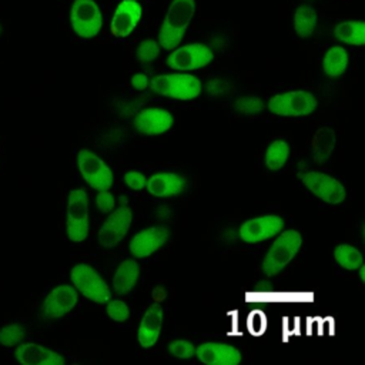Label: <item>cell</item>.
<instances>
[{"mask_svg": "<svg viewBox=\"0 0 365 365\" xmlns=\"http://www.w3.org/2000/svg\"><path fill=\"white\" fill-rule=\"evenodd\" d=\"M76 160L81 178L91 190L100 191L110 190L113 187V170L97 153L90 148H80Z\"/></svg>", "mask_w": 365, "mask_h": 365, "instance_id": "cell-8", "label": "cell"}, {"mask_svg": "<svg viewBox=\"0 0 365 365\" xmlns=\"http://www.w3.org/2000/svg\"><path fill=\"white\" fill-rule=\"evenodd\" d=\"M319 106L318 97L308 90H288L277 93L267 101V110L277 117L302 118L314 114Z\"/></svg>", "mask_w": 365, "mask_h": 365, "instance_id": "cell-5", "label": "cell"}, {"mask_svg": "<svg viewBox=\"0 0 365 365\" xmlns=\"http://www.w3.org/2000/svg\"><path fill=\"white\" fill-rule=\"evenodd\" d=\"M70 24L80 38H94L103 27V16L94 0H74L70 9Z\"/></svg>", "mask_w": 365, "mask_h": 365, "instance_id": "cell-12", "label": "cell"}, {"mask_svg": "<svg viewBox=\"0 0 365 365\" xmlns=\"http://www.w3.org/2000/svg\"><path fill=\"white\" fill-rule=\"evenodd\" d=\"M285 228V220L279 214H261L247 218L238 225L237 234L241 242L258 245L272 240Z\"/></svg>", "mask_w": 365, "mask_h": 365, "instance_id": "cell-9", "label": "cell"}, {"mask_svg": "<svg viewBox=\"0 0 365 365\" xmlns=\"http://www.w3.org/2000/svg\"><path fill=\"white\" fill-rule=\"evenodd\" d=\"M291 158V145L285 137L272 138L264 150L262 163L265 170L271 173L282 171Z\"/></svg>", "mask_w": 365, "mask_h": 365, "instance_id": "cell-23", "label": "cell"}, {"mask_svg": "<svg viewBox=\"0 0 365 365\" xmlns=\"http://www.w3.org/2000/svg\"><path fill=\"white\" fill-rule=\"evenodd\" d=\"M14 348V358L23 365H66L68 362L63 352L38 342H20Z\"/></svg>", "mask_w": 365, "mask_h": 365, "instance_id": "cell-18", "label": "cell"}, {"mask_svg": "<svg viewBox=\"0 0 365 365\" xmlns=\"http://www.w3.org/2000/svg\"><path fill=\"white\" fill-rule=\"evenodd\" d=\"M70 281L81 297L94 304L103 305L113 297L111 287L90 264H74L70 269Z\"/></svg>", "mask_w": 365, "mask_h": 365, "instance_id": "cell-7", "label": "cell"}, {"mask_svg": "<svg viewBox=\"0 0 365 365\" xmlns=\"http://www.w3.org/2000/svg\"><path fill=\"white\" fill-rule=\"evenodd\" d=\"M131 86L137 91H145L150 87V78L144 73H135L131 77Z\"/></svg>", "mask_w": 365, "mask_h": 365, "instance_id": "cell-36", "label": "cell"}, {"mask_svg": "<svg viewBox=\"0 0 365 365\" xmlns=\"http://www.w3.org/2000/svg\"><path fill=\"white\" fill-rule=\"evenodd\" d=\"M26 327L19 322H11L0 328V345L4 348H14L26 338Z\"/></svg>", "mask_w": 365, "mask_h": 365, "instance_id": "cell-28", "label": "cell"}, {"mask_svg": "<svg viewBox=\"0 0 365 365\" xmlns=\"http://www.w3.org/2000/svg\"><path fill=\"white\" fill-rule=\"evenodd\" d=\"M134 220L133 208L125 202L115 205L97 231V242L104 248L117 247L128 234Z\"/></svg>", "mask_w": 365, "mask_h": 365, "instance_id": "cell-11", "label": "cell"}, {"mask_svg": "<svg viewBox=\"0 0 365 365\" xmlns=\"http://www.w3.org/2000/svg\"><path fill=\"white\" fill-rule=\"evenodd\" d=\"M160 53H161V47L158 41L153 38H145L137 46L135 58L140 63H151L160 56Z\"/></svg>", "mask_w": 365, "mask_h": 365, "instance_id": "cell-31", "label": "cell"}, {"mask_svg": "<svg viewBox=\"0 0 365 365\" xmlns=\"http://www.w3.org/2000/svg\"><path fill=\"white\" fill-rule=\"evenodd\" d=\"M187 185H188V181L184 174L177 171L163 170L147 177L145 190L151 197L165 200V198L178 197L187 190Z\"/></svg>", "mask_w": 365, "mask_h": 365, "instance_id": "cell-17", "label": "cell"}, {"mask_svg": "<svg viewBox=\"0 0 365 365\" xmlns=\"http://www.w3.org/2000/svg\"><path fill=\"white\" fill-rule=\"evenodd\" d=\"M334 36L342 44L362 47L365 44V23L361 20L341 21L334 27Z\"/></svg>", "mask_w": 365, "mask_h": 365, "instance_id": "cell-26", "label": "cell"}, {"mask_svg": "<svg viewBox=\"0 0 365 365\" xmlns=\"http://www.w3.org/2000/svg\"><path fill=\"white\" fill-rule=\"evenodd\" d=\"M163 325H164V308L161 302L154 301L145 308L137 327V342L140 348L151 349L157 344L161 335Z\"/></svg>", "mask_w": 365, "mask_h": 365, "instance_id": "cell-19", "label": "cell"}, {"mask_svg": "<svg viewBox=\"0 0 365 365\" xmlns=\"http://www.w3.org/2000/svg\"><path fill=\"white\" fill-rule=\"evenodd\" d=\"M335 147H336V133L329 124H325L317 128L315 133L312 134V138L309 141L311 158L317 164H325L331 160Z\"/></svg>", "mask_w": 365, "mask_h": 365, "instance_id": "cell-22", "label": "cell"}, {"mask_svg": "<svg viewBox=\"0 0 365 365\" xmlns=\"http://www.w3.org/2000/svg\"><path fill=\"white\" fill-rule=\"evenodd\" d=\"M297 177L314 198L327 205H341L346 201L348 191L345 184L328 171L318 168L301 170Z\"/></svg>", "mask_w": 365, "mask_h": 365, "instance_id": "cell-3", "label": "cell"}, {"mask_svg": "<svg viewBox=\"0 0 365 365\" xmlns=\"http://www.w3.org/2000/svg\"><path fill=\"white\" fill-rule=\"evenodd\" d=\"M349 66V54L344 46L335 44L327 48V51L322 56L321 67L327 77L329 78H338L345 74L346 68Z\"/></svg>", "mask_w": 365, "mask_h": 365, "instance_id": "cell-24", "label": "cell"}, {"mask_svg": "<svg viewBox=\"0 0 365 365\" xmlns=\"http://www.w3.org/2000/svg\"><path fill=\"white\" fill-rule=\"evenodd\" d=\"M168 351L174 358L188 361V359H192L195 355V345H194V342H191L188 339L180 338V339H174L170 342Z\"/></svg>", "mask_w": 365, "mask_h": 365, "instance_id": "cell-32", "label": "cell"}, {"mask_svg": "<svg viewBox=\"0 0 365 365\" xmlns=\"http://www.w3.org/2000/svg\"><path fill=\"white\" fill-rule=\"evenodd\" d=\"M0 33H1V26H0Z\"/></svg>", "mask_w": 365, "mask_h": 365, "instance_id": "cell-39", "label": "cell"}, {"mask_svg": "<svg viewBox=\"0 0 365 365\" xmlns=\"http://www.w3.org/2000/svg\"><path fill=\"white\" fill-rule=\"evenodd\" d=\"M94 202H96L97 210L101 214H106V215L108 212H111L114 210V207L117 205V200H115L114 194L110 190H100V191H97Z\"/></svg>", "mask_w": 365, "mask_h": 365, "instance_id": "cell-34", "label": "cell"}, {"mask_svg": "<svg viewBox=\"0 0 365 365\" xmlns=\"http://www.w3.org/2000/svg\"><path fill=\"white\" fill-rule=\"evenodd\" d=\"M150 88L165 98L191 101L200 97L202 91L201 80L187 71L158 74L150 80Z\"/></svg>", "mask_w": 365, "mask_h": 365, "instance_id": "cell-4", "label": "cell"}, {"mask_svg": "<svg viewBox=\"0 0 365 365\" xmlns=\"http://www.w3.org/2000/svg\"><path fill=\"white\" fill-rule=\"evenodd\" d=\"M143 16V9L138 0H121L114 10L110 23V31L115 38L128 37Z\"/></svg>", "mask_w": 365, "mask_h": 365, "instance_id": "cell-20", "label": "cell"}, {"mask_svg": "<svg viewBox=\"0 0 365 365\" xmlns=\"http://www.w3.org/2000/svg\"><path fill=\"white\" fill-rule=\"evenodd\" d=\"M66 235L74 244H81L90 234V201L83 187L71 188L66 201Z\"/></svg>", "mask_w": 365, "mask_h": 365, "instance_id": "cell-6", "label": "cell"}, {"mask_svg": "<svg viewBox=\"0 0 365 365\" xmlns=\"http://www.w3.org/2000/svg\"><path fill=\"white\" fill-rule=\"evenodd\" d=\"M106 315L115 324H125L131 318L130 305L121 298H110L106 304Z\"/></svg>", "mask_w": 365, "mask_h": 365, "instance_id": "cell-29", "label": "cell"}, {"mask_svg": "<svg viewBox=\"0 0 365 365\" xmlns=\"http://www.w3.org/2000/svg\"><path fill=\"white\" fill-rule=\"evenodd\" d=\"M318 24V13L309 4H302L294 11L292 29L299 38H308L314 34Z\"/></svg>", "mask_w": 365, "mask_h": 365, "instance_id": "cell-27", "label": "cell"}, {"mask_svg": "<svg viewBox=\"0 0 365 365\" xmlns=\"http://www.w3.org/2000/svg\"><path fill=\"white\" fill-rule=\"evenodd\" d=\"M204 365H238L242 362V352L228 344L220 341H201L195 345V355Z\"/></svg>", "mask_w": 365, "mask_h": 365, "instance_id": "cell-16", "label": "cell"}, {"mask_svg": "<svg viewBox=\"0 0 365 365\" xmlns=\"http://www.w3.org/2000/svg\"><path fill=\"white\" fill-rule=\"evenodd\" d=\"M356 271H358V277H359L361 284H364V282H365V265L362 264Z\"/></svg>", "mask_w": 365, "mask_h": 365, "instance_id": "cell-38", "label": "cell"}, {"mask_svg": "<svg viewBox=\"0 0 365 365\" xmlns=\"http://www.w3.org/2000/svg\"><path fill=\"white\" fill-rule=\"evenodd\" d=\"M228 88V84L224 78H211L208 83H207V91L210 96H222Z\"/></svg>", "mask_w": 365, "mask_h": 365, "instance_id": "cell-35", "label": "cell"}, {"mask_svg": "<svg viewBox=\"0 0 365 365\" xmlns=\"http://www.w3.org/2000/svg\"><path fill=\"white\" fill-rule=\"evenodd\" d=\"M151 295H153V299H154L155 302H161V301H164V298H165V291H164V288H161V287H155V288L153 289Z\"/></svg>", "mask_w": 365, "mask_h": 365, "instance_id": "cell-37", "label": "cell"}, {"mask_svg": "<svg viewBox=\"0 0 365 365\" xmlns=\"http://www.w3.org/2000/svg\"><path fill=\"white\" fill-rule=\"evenodd\" d=\"M214 60V51L205 43H188L170 51L165 64L175 71H195L207 67Z\"/></svg>", "mask_w": 365, "mask_h": 365, "instance_id": "cell-10", "label": "cell"}, {"mask_svg": "<svg viewBox=\"0 0 365 365\" xmlns=\"http://www.w3.org/2000/svg\"><path fill=\"white\" fill-rule=\"evenodd\" d=\"M232 108H234L237 113L250 115V114H258V113H261V111L265 108V104H264V101H262L261 97L254 96V94H251V96L248 94V96L237 97V98L232 101Z\"/></svg>", "mask_w": 365, "mask_h": 365, "instance_id": "cell-30", "label": "cell"}, {"mask_svg": "<svg viewBox=\"0 0 365 365\" xmlns=\"http://www.w3.org/2000/svg\"><path fill=\"white\" fill-rule=\"evenodd\" d=\"M332 258L335 265L345 272H355L362 264V252L352 244L339 242L332 250Z\"/></svg>", "mask_w": 365, "mask_h": 365, "instance_id": "cell-25", "label": "cell"}, {"mask_svg": "<svg viewBox=\"0 0 365 365\" xmlns=\"http://www.w3.org/2000/svg\"><path fill=\"white\" fill-rule=\"evenodd\" d=\"M140 274L141 267L138 264V259L133 257L121 259L114 269L111 278V289H114V292L118 295L130 294L135 288Z\"/></svg>", "mask_w": 365, "mask_h": 365, "instance_id": "cell-21", "label": "cell"}, {"mask_svg": "<svg viewBox=\"0 0 365 365\" xmlns=\"http://www.w3.org/2000/svg\"><path fill=\"white\" fill-rule=\"evenodd\" d=\"M304 247V235L298 228H284L269 244L258 271L265 278H275L282 274L297 258Z\"/></svg>", "mask_w": 365, "mask_h": 365, "instance_id": "cell-1", "label": "cell"}, {"mask_svg": "<svg viewBox=\"0 0 365 365\" xmlns=\"http://www.w3.org/2000/svg\"><path fill=\"white\" fill-rule=\"evenodd\" d=\"M121 181L131 191H143V190H145L147 175L143 171L131 170V171H127L123 174Z\"/></svg>", "mask_w": 365, "mask_h": 365, "instance_id": "cell-33", "label": "cell"}, {"mask_svg": "<svg viewBox=\"0 0 365 365\" xmlns=\"http://www.w3.org/2000/svg\"><path fill=\"white\" fill-rule=\"evenodd\" d=\"M170 240V230L163 224H154L138 230L128 242V251L135 259H145L160 251Z\"/></svg>", "mask_w": 365, "mask_h": 365, "instance_id": "cell-13", "label": "cell"}, {"mask_svg": "<svg viewBox=\"0 0 365 365\" xmlns=\"http://www.w3.org/2000/svg\"><path fill=\"white\" fill-rule=\"evenodd\" d=\"M195 14V0H171L160 31L158 44L161 50L171 51L182 41Z\"/></svg>", "mask_w": 365, "mask_h": 365, "instance_id": "cell-2", "label": "cell"}, {"mask_svg": "<svg viewBox=\"0 0 365 365\" xmlns=\"http://www.w3.org/2000/svg\"><path fill=\"white\" fill-rule=\"evenodd\" d=\"M80 294L71 284H60L51 288L44 297L40 314L46 319H60L68 315L78 304Z\"/></svg>", "mask_w": 365, "mask_h": 365, "instance_id": "cell-14", "label": "cell"}, {"mask_svg": "<svg viewBox=\"0 0 365 365\" xmlns=\"http://www.w3.org/2000/svg\"><path fill=\"white\" fill-rule=\"evenodd\" d=\"M174 125V117L173 114L157 106L144 107L134 115L133 127L134 130L141 135L155 137L163 135L171 130Z\"/></svg>", "mask_w": 365, "mask_h": 365, "instance_id": "cell-15", "label": "cell"}]
</instances>
